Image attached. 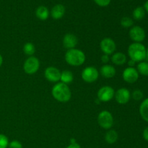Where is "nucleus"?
Masks as SVG:
<instances>
[{
    "label": "nucleus",
    "instance_id": "23",
    "mask_svg": "<svg viewBox=\"0 0 148 148\" xmlns=\"http://www.w3.org/2000/svg\"><path fill=\"white\" fill-rule=\"evenodd\" d=\"M23 51L25 53L27 56H33V54L35 53V51H36V48H35V46L32 43H26L23 46Z\"/></svg>",
    "mask_w": 148,
    "mask_h": 148
},
{
    "label": "nucleus",
    "instance_id": "2",
    "mask_svg": "<svg viewBox=\"0 0 148 148\" xmlns=\"http://www.w3.org/2000/svg\"><path fill=\"white\" fill-rule=\"evenodd\" d=\"M65 61L72 66H79L85 62V54L82 51L77 49H69L65 53Z\"/></svg>",
    "mask_w": 148,
    "mask_h": 148
},
{
    "label": "nucleus",
    "instance_id": "15",
    "mask_svg": "<svg viewBox=\"0 0 148 148\" xmlns=\"http://www.w3.org/2000/svg\"><path fill=\"white\" fill-rule=\"evenodd\" d=\"M116 69L110 64L103 65L100 69V73L105 78H112L116 75Z\"/></svg>",
    "mask_w": 148,
    "mask_h": 148
},
{
    "label": "nucleus",
    "instance_id": "30",
    "mask_svg": "<svg viewBox=\"0 0 148 148\" xmlns=\"http://www.w3.org/2000/svg\"><path fill=\"white\" fill-rule=\"evenodd\" d=\"M143 135V138L145 139V140H146V141L148 142V127H146V128L144 130Z\"/></svg>",
    "mask_w": 148,
    "mask_h": 148
},
{
    "label": "nucleus",
    "instance_id": "28",
    "mask_svg": "<svg viewBox=\"0 0 148 148\" xmlns=\"http://www.w3.org/2000/svg\"><path fill=\"white\" fill-rule=\"evenodd\" d=\"M93 1H95V3L97 5L100 6V7H104L109 5L111 0H93Z\"/></svg>",
    "mask_w": 148,
    "mask_h": 148
},
{
    "label": "nucleus",
    "instance_id": "13",
    "mask_svg": "<svg viewBox=\"0 0 148 148\" xmlns=\"http://www.w3.org/2000/svg\"><path fill=\"white\" fill-rule=\"evenodd\" d=\"M62 43L64 48L69 50V49H75L78 43V39L75 35L72 34V33H66L64 36Z\"/></svg>",
    "mask_w": 148,
    "mask_h": 148
},
{
    "label": "nucleus",
    "instance_id": "35",
    "mask_svg": "<svg viewBox=\"0 0 148 148\" xmlns=\"http://www.w3.org/2000/svg\"><path fill=\"white\" fill-rule=\"evenodd\" d=\"M2 63H3V58H2V56H1V55L0 54V66H1Z\"/></svg>",
    "mask_w": 148,
    "mask_h": 148
},
{
    "label": "nucleus",
    "instance_id": "32",
    "mask_svg": "<svg viewBox=\"0 0 148 148\" xmlns=\"http://www.w3.org/2000/svg\"><path fill=\"white\" fill-rule=\"evenodd\" d=\"M135 63H136V62H134V61L130 59V60L129 61V62H128L129 66H130V67H134V66L135 65Z\"/></svg>",
    "mask_w": 148,
    "mask_h": 148
},
{
    "label": "nucleus",
    "instance_id": "26",
    "mask_svg": "<svg viewBox=\"0 0 148 148\" xmlns=\"http://www.w3.org/2000/svg\"><path fill=\"white\" fill-rule=\"evenodd\" d=\"M132 97L135 101H140L144 97V94L140 90H135L133 91L132 94Z\"/></svg>",
    "mask_w": 148,
    "mask_h": 148
},
{
    "label": "nucleus",
    "instance_id": "34",
    "mask_svg": "<svg viewBox=\"0 0 148 148\" xmlns=\"http://www.w3.org/2000/svg\"><path fill=\"white\" fill-rule=\"evenodd\" d=\"M76 140H75V139L74 138H72L70 140V144H73V143H76Z\"/></svg>",
    "mask_w": 148,
    "mask_h": 148
},
{
    "label": "nucleus",
    "instance_id": "22",
    "mask_svg": "<svg viewBox=\"0 0 148 148\" xmlns=\"http://www.w3.org/2000/svg\"><path fill=\"white\" fill-rule=\"evenodd\" d=\"M137 70L139 74L143 76H148V63L145 62H141L137 64Z\"/></svg>",
    "mask_w": 148,
    "mask_h": 148
},
{
    "label": "nucleus",
    "instance_id": "19",
    "mask_svg": "<svg viewBox=\"0 0 148 148\" xmlns=\"http://www.w3.org/2000/svg\"><path fill=\"white\" fill-rule=\"evenodd\" d=\"M118 133L116 131L114 130H111L106 133L105 135V140L107 143L110 145H112L115 143L118 140Z\"/></svg>",
    "mask_w": 148,
    "mask_h": 148
},
{
    "label": "nucleus",
    "instance_id": "10",
    "mask_svg": "<svg viewBox=\"0 0 148 148\" xmlns=\"http://www.w3.org/2000/svg\"><path fill=\"white\" fill-rule=\"evenodd\" d=\"M114 98L118 103L124 105L130 101L131 98V93H130V91L127 88H120L116 92H115Z\"/></svg>",
    "mask_w": 148,
    "mask_h": 148
},
{
    "label": "nucleus",
    "instance_id": "17",
    "mask_svg": "<svg viewBox=\"0 0 148 148\" xmlns=\"http://www.w3.org/2000/svg\"><path fill=\"white\" fill-rule=\"evenodd\" d=\"M49 9L45 6H40L37 8L36 11V15L39 20H46L49 18Z\"/></svg>",
    "mask_w": 148,
    "mask_h": 148
},
{
    "label": "nucleus",
    "instance_id": "21",
    "mask_svg": "<svg viewBox=\"0 0 148 148\" xmlns=\"http://www.w3.org/2000/svg\"><path fill=\"white\" fill-rule=\"evenodd\" d=\"M133 17L136 20H143L145 15V10L143 7H137L133 11L132 13Z\"/></svg>",
    "mask_w": 148,
    "mask_h": 148
},
{
    "label": "nucleus",
    "instance_id": "7",
    "mask_svg": "<svg viewBox=\"0 0 148 148\" xmlns=\"http://www.w3.org/2000/svg\"><path fill=\"white\" fill-rule=\"evenodd\" d=\"M115 94L114 88L110 86H103L99 89L97 93L98 99L101 102H108L113 99Z\"/></svg>",
    "mask_w": 148,
    "mask_h": 148
},
{
    "label": "nucleus",
    "instance_id": "1",
    "mask_svg": "<svg viewBox=\"0 0 148 148\" xmlns=\"http://www.w3.org/2000/svg\"><path fill=\"white\" fill-rule=\"evenodd\" d=\"M51 93L54 99L62 103L67 102L72 97V92L69 86L62 82H58L53 87Z\"/></svg>",
    "mask_w": 148,
    "mask_h": 148
},
{
    "label": "nucleus",
    "instance_id": "16",
    "mask_svg": "<svg viewBox=\"0 0 148 148\" xmlns=\"http://www.w3.org/2000/svg\"><path fill=\"white\" fill-rule=\"evenodd\" d=\"M111 60L113 64L116 65H123L127 62V56L124 53L121 52H116L113 53L111 57Z\"/></svg>",
    "mask_w": 148,
    "mask_h": 148
},
{
    "label": "nucleus",
    "instance_id": "20",
    "mask_svg": "<svg viewBox=\"0 0 148 148\" xmlns=\"http://www.w3.org/2000/svg\"><path fill=\"white\" fill-rule=\"evenodd\" d=\"M140 114L142 118L148 122V98L144 100L140 105Z\"/></svg>",
    "mask_w": 148,
    "mask_h": 148
},
{
    "label": "nucleus",
    "instance_id": "33",
    "mask_svg": "<svg viewBox=\"0 0 148 148\" xmlns=\"http://www.w3.org/2000/svg\"><path fill=\"white\" fill-rule=\"evenodd\" d=\"M144 9L145 10V11H147L148 12V0L145 3V5H144Z\"/></svg>",
    "mask_w": 148,
    "mask_h": 148
},
{
    "label": "nucleus",
    "instance_id": "29",
    "mask_svg": "<svg viewBox=\"0 0 148 148\" xmlns=\"http://www.w3.org/2000/svg\"><path fill=\"white\" fill-rule=\"evenodd\" d=\"M101 62H103V63H104L105 64H107V63H108V62H109V60H110L109 56H108V55H107V54H103L102 56H101Z\"/></svg>",
    "mask_w": 148,
    "mask_h": 148
},
{
    "label": "nucleus",
    "instance_id": "18",
    "mask_svg": "<svg viewBox=\"0 0 148 148\" xmlns=\"http://www.w3.org/2000/svg\"><path fill=\"white\" fill-rule=\"evenodd\" d=\"M74 79V75L71 71L69 70H64L62 72H61V77L60 80L61 82L64 83L66 85L72 82Z\"/></svg>",
    "mask_w": 148,
    "mask_h": 148
},
{
    "label": "nucleus",
    "instance_id": "24",
    "mask_svg": "<svg viewBox=\"0 0 148 148\" xmlns=\"http://www.w3.org/2000/svg\"><path fill=\"white\" fill-rule=\"evenodd\" d=\"M120 23H121V25L123 27H125V28H128V27H132L133 25V20L132 18L129 17H123L121 18V21H120Z\"/></svg>",
    "mask_w": 148,
    "mask_h": 148
},
{
    "label": "nucleus",
    "instance_id": "25",
    "mask_svg": "<svg viewBox=\"0 0 148 148\" xmlns=\"http://www.w3.org/2000/svg\"><path fill=\"white\" fill-rule=\"evenodd\" d=\"M9 145V140L7 136L0 134V148H7Z\"/></svg>",
    "mask_w": 148,
    "mask_h": 148
},
{
    "label": "nucleus",
    "instance_id": "4",
    "mask_svg": "<svg viewBox=\"0 0 148 148\" xmlns=\"http://www.w3.org/2000/svg\"><path fill=\"white\" fill-rule=\"evenodd\" d=\"M98 123L104 130H110L114 125V117L108 111H103L98 114Z\"/></svg>",
    "mask_w": 148,
    "mask_h": 148
},
{
    "label": "nucleus",
    "instance_id": "5",
    "mask_svg": "<svg viewBox=\"0 0 148 148\" xmlns=\"http://www.w3.org/2000/svg\"><path fill=\"white\" fill-rule=\"evenodd\" d=\"M40 67V62L35 56H29L24 62L23 69L27 75H33L36 73Z\"/></svg>",
    "mask_w": 148,
    "mask_h": 148
},
{
    "label": "nucleus",
    "instance_id": "11",
    "mask_svg": "<svg viewBox=\"0 0 148 148\" xmlns=\"http://www.w3.org/2000/svg\"><path fill=\"white\" fill-rule=\"evenodd\" d=\"M44 76L51 82H58L60 80L61 72L55 66H49L45 69Z\"/></svg>",
    "mask_w": 148,
    "mask_h": 148
},
{
    "label": "nucleus",
    "instance_id": "14",
    "mask_svg": "<svg viewBox=\"0 0 148 148\" xmlns=\"http://www.w3.org/2000/svg\"><path fill=\"white\" fill-rule=\"evenodd\" d=\"M65 7L64 6L61 4H56L53 7L51 11V15L52 18L54 20H59L62 18L65 14Z\"/></svg>",
    "mask_w": 148,
    "mask_h": 148
},
{
    "label": "nucleus",
    "instance_id": "36",
    "mask_svg": "<svg viewBox=\"0 0 148 148\" xmlns=\"http://www.w3.org/2000/svg\"><path fill=\"white\" fill-rule=\"evenodd\" d=\"M146 57L148 58V48H147V51H146Z\"/></svg>",
    "mask_w": 148,
    "mask_h": 148
},
{
    "label": "nucleus",
    "instance_id": "9",
    "mask_svg": "<svg viewBox=\"0 0 148 148\" xmlns=\"http://www.w3.org/2000/svg\"><path fill=\"white\" fill-rule=\"evenodd\" d=\"M130 37L134 43H141L145 38V32L140 26H133L130 30Z\"/></svg>",
    "mask_w": 148,
    "mask_h": 148
},
{
    "label": "nucleus",
    "instance_id": "12",
    "mask_svg": "<svg viewBox=\"0 0 148 148\" xmlns=\"http://www.w3.org/2000/svg\"><path fill=\"white\" fill-rule=\"evenodd\" d=\"M124 80L128 83H134L139 78V73L134 67H127L124 70L122 74Z\"/></svg>",
    "mask_w": 148,
    "mask_h": 148
},
{
    "label": "nucleus",
    "instance_id": "3",
    "mask_svg": "<svg viewBox=\"0 0 148 148\" xmlns=\"http://www.w3.org/2000/svg\"><path fill=\"white\" fill-rule=\"evenodd\" d=\"M146 48L141 43H133L129 46L128 55L135 62H141L146 58Z\"/></svg>",
    "mask_w": 148,
    "mask_h": 148
},
{
    "label": "nucleus",
    "instance_id": "6",
    "mask_svg": "<svg viewBox=\"0 0 148 148\" xmlns=\"http://www.w3.org/2000/svg\"><path fill=\"white\" fill-rule=\"evenodd\" d=\"M82 79L88 83L95 82L99 77V72L95 66H87L82 72Z\"/></svg>",
    "mask_w": 148,
    "mask_h": 148
},
{
    "label": "nucleus",
    "instance_id": "8",
    "mask_svg": "<svg viewBox=\"0 0 148 148\" xmlns=\"http://www.w3.org/2000/svg\"><path fill=\"white\" fill-rule=\"evenodd\" d=\"M100 48L104 54L111 55L115 52L116 45L114 40L111 38H105L100 43Z\"/></svg>",
    "mask_w": 148,
    "mask_h": 148
},
{
    "label": "nucleus",
    "instance_id": "27",
    "mask_svg": "<svg viewBox=\"0 0 148 148\" xmlns=\"http://www.w3.org/2000/svg\"><path fill=\"white\" fill-rule=\"evenodd\" d=\"M9 148H23V145L18 140H13L9 143Z\"/></svg>",
    "mask_w": 148,
    "mask_h": 148
},
{
    "label": "nucleus",
    "instance_id": "31",
    "mask_svg": "<svg viewBox=\"0 0 148 148\" xmlns=\"http://www.w3.org/2000/svg\"><path fill=\"white\" fill-rule=\"evenodd\" d=\"M66 148H81V147L77 143H73V144H70Z\"/></svg>",
    "mask_w": 148,
    "mask_h": 148
}]
</instances>
